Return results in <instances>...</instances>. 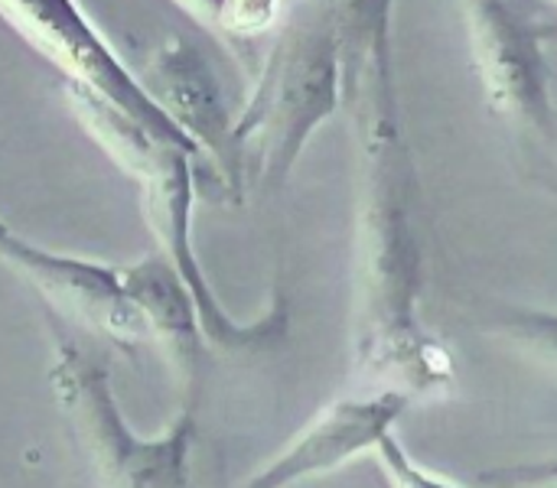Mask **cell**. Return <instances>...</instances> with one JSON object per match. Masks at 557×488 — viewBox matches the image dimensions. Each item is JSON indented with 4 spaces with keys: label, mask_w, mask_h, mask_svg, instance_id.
<instances>
[{
    "label": "cell",
    "mask_w": 557,
    "mask_h": 488,
    "mask_svg": "<svg viewBox=\"0 0 557 488\" xmlns=\"http://www.w3.org/2000/svg\"><path fill=\"white\" fill-rule=\"evenodd\" d=\"M359 147L352 248V365L372 388L408 398L454 385L447 346L424 326V245L418 228V176L401 134L398 104L349 111Z\"/></svg>",
    "instance_id": "1"
},
{
    "label": "cell",
    "mask_w": 557,
    "mask_h": 488,
    "mask_svg": "<svg viewBox=\"0 0 557 488\" xmlns=\"http://www.w3.org/2000/svg\"><path fill=\"white\" fill-rule=\"evenodd\" d=\"M343 104V55L326 3L294 10L284 16L261 78L235 124L245 176L261 189H281L313 134Z\"/></svg>",
    "instance_id": "2"
},
{
    "label": "cell",
    "mask_w": 557,
    "mask_h": 488,
    "mask_svg": "<svg viewBox=\"0 0 557 488\" xmlns=\"http://www.w3.org/2000/svg\"><path fill=\"white\" fill-rule=\"evenodd\" d=\"M49 385L95 488H199L196 417L183 408L157 437H140L121 414L111 372L82 346L55 336Z\"/></svg>",
    "instance_id": "3"
},
{
    "label": "cell",
    "mask_w": 557,
    "mask_h": 488,
    "mask_svg": "<svg viewBox=\"0 0 557 488\" xmlns=\"http://www.w3.org/2000/svg\"><path fill=\"white\" fill-rule=\"evenodd\" d=\"M199 170H202V163L193 153H186L183 147L163 143L147 160V166L134 176V183L140 186V196H144L147 225L157 238V251H163L170 258V264L180 271V277L186 280L189 293L199 303L206 336L215 349L232 352V355L271 349L284 339L287 323H290L287 290L281 284H274L268 313L251 323L235 320L222 306V300L212 290L209 274L202 271L199 254L193 248V205H196V173Z\"/></svg>",
    "instance_id": "4"
},
{
    "label": "cell",
    "mask_w": 557,
    "mask_h": 488,
    "mask_svg": "<svg viewBox=\"0 0 557 488\" xmlns=\"http://www.w3.org/2000/svg\"><path fill=\"white\" fill-rule=\"evenodd\" d=\"M0 10L7 23L65 75L69 85L98 95L101 101L144 124L153 137L189 150L202 166H209L199 147L163 114V108L144 88L140 75L124 65V59L111 49L104 33L75 0H0Z\"/></svg>",
    "instance_id": "5"
},
{
    "label": "cell",
    "mask_w": 557,
    "mask_h": 488,
    "mask_svg": "<svg viewBox=\"0 0 557 488\" xmlns=\"http://www.w3.org/2000/svg\"><path fill=\"white\" fill-rule=\"evenodd\" d=\"M490 108L542 137L555 127L545 36L509 0H457Z\"/></svg>",
    "instance_id": "6"
},
{
    "label": "cell",
    "mask_w": 557,
    "mask_h": 488,
    "mask_svg": "<svg viewBox=\"0 0 557 488\" xmlns=\"http://www.w3.org/2000/svg\"><path fill=\"white\" fill-rule=\"evenodd\" d=\"M0 251H3V261L29 287H36L59 313L72 316L98 339L124 352L150 339L144 313L137 310L121 267H108L98 261L39 248L13 235L10 228H3L0 235Z\"/></svg>",
    "instance_id": "7"
},
{
    "label": "cell",
    "mask_w": 557,
    "mask_h": 488,
    "mask_svg": "<svg viewBox=\"0 0 557 488\" xmlns=\"http://www.w3.org/2000/svg\"><path fill=\"white\" fill-rule=\"evenodd\" d=\"M405 391L372 388L366 395H349L323 404L300 434L242 488H294L310 479H323L362 453H375L395 424L405 417L408 404Z\"/></svg>",
    "instance_id": "8"
},
{
    "label": "cell",
    "mask_w": 557,
    "mask_h": 488,
    "mask_svg": "<svg viewBox=\"0 0 557 488\" xmlns=\"http://www.w3.org/2000/svg\"><path fill=\"white\" fill-rule=\"evenodd\" d=\"M140 82L163 114L199 147L212 173L238 192L245 183V166L235 143L238 114H232L206 55L189 39L170 36L144 59Z\"/></svg>",
    "instance_id": "9"
},
{
    "label": "cell",
    "mask_w": 557,
    "mask_h": 488,
    "mask_svg": "<svg viewBox=\"0 0 557 488\" xmlns=\"http://www.w3.org/2000/svg\"><path fill=\"white\" fill-rule=\"evenodd\" d=\"M124 280L137 310L144 313L150 339L166 355L180 385L193 395L202 375L206 346H212L196 297L163 251H153L124 267Z\"/></svg>",
    "instance_id": "10"
},
{
    "label": "cell",
    "mask_w": 557,
    "mask_h": 488,
    "mask_svg": "<svg viewBox=\"0 0 557 488\" xmlns=\"http://www.w3.org/2000/svg\"><path fill=\"white\" fill-rule=\"evenodd\" d=\"M339 55L346 108L398 104L392 65V10L395 0H323Z\"/></svg>",
    "instance_id": "11"
},
{
    "label": "cell",
    "mask_w": 557,
    "mask_h": 488,
    "mask_svg": "<svg viewBox=\"0 0 557 488\" xmlns=\"http://www.w3.org/2000/svg\"><path fill=\"white\" fill-rule=\"evenodd\" d=\"M503 339L529 352L535 362L557 372V313L552 310H509L496 320Z\"/></svg>",
    "instance_id": "12"
},
{
    "label": "cell",
    "mask_w": 557,
    "mask_h": 488,
    "mask_svg": "<svg viewBox=\"0 0 557 488\" xmlns=\"http://www.w3.org/2000/svg\"><path fill=\"white\" fill-rule=\"evenodd\" d=\"M375 456H379V463H382L392 488H460L454 486V483H447V479H441V476H434V473H428L421 463H414L395 434H388L382 440Z\"/></svg>",
    "instance_id": "13"
},
{
    "label": "cell",
    "mask_w": 557,
    "mask_h": 488,
    "mask_svg": "<svg viewBox=\"0 0 557 488\" xmlns=\"http://www.w3.org/2000/svg\"><path fill=\"white\" fill-rule=\"evenodd\" d=\"M287 10V0H228L222 13V29L232 36H255L274 26Z\"/></svg>",
    "instance_id": "14"
},
{
    "label": "cell",
    "mask_w": 557,
    "mask_h": 488,
    "mask_svg": "<svg viewBox=\"0 0 557 488\" xmlns=\"http://www.w3.org/2000/svg\"><path fill=\"white\" fill-rule=\"evenodd\" d=\"M480 479L503 488H557V456L525 463V466H503V470L483 473Z\"/></svg>",
    "instance_id": "15"
},
{
    "label": "cell",
    "mask_w": 557,
    "mask_h": 488,
    "mask_svg": "<svg viewBox=\"0 0 557 488\" xmlns=\"http://www.w3.org/2000/svg\"><path fill=\"white\" fill-rule=\"evenodd\" d=\"M173 3L209 29H222V13L228 7V0H173Z\"/></svg>",
    "instance_id": "16"
},
{
    "label": "cell",
    "mask_w": 557,
    "mask_h": 488,
    "mask_svg": "<svg viewBox=\"0 0 557 488\" xmlns=\"http://www.w3.org/2000/svg\"><path fill=\"white\" fill-rule=\"evenodd\" d=\"M552 3H557V0H552Z\"/></svg>",
    "instance_id": "17"
}]
</instances>
